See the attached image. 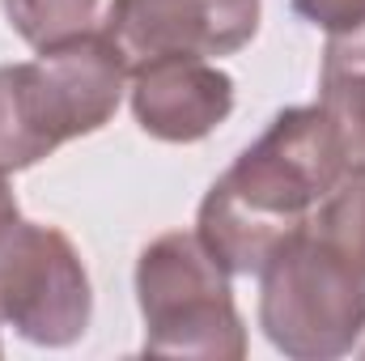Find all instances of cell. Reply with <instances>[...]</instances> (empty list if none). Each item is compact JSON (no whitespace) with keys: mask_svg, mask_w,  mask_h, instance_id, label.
Here are the masks:
<instances>
[{"mask_svg":"<svg viewBox=\"0 0 365 361\" xmlns=\"http://www.w3.org/2000/svg\"><path fill=\"white\" fill-rule=\"evenodd\" d=\"M319 111L327 115L344 162L365 166V21L353 30L327 34Z\"/></svg>","mask_w":365,"mask_h":361,"instance_id":"ba28073f","label":"cell"},{"mask_svg":"<svg viewBox=\"0 0 365 361\" xmlns=\"http://www.w3.org/2000/svg\"><path fill=\"white\" fill-rule=\"evenodd\" d=\"M259 30V0H110L102 34L128 73L153 60H212L242 51Z\"/></svg>","mask_w":365,"mask_h":361,"instance_id":"8992f818","label":"cell"},{"mask_svg":"<svg viewBox=\"0 0 365 361\" xmlns=\"http://www.w3.org/2000/svg\"><path fill=\"white\" fill-rule=\"evenodd\" d=\"M353 171L319 106L280 111L268 132L208 187L200 243L230 276H259L272 247Z\"/></svg>","mask_w":365,"mask_h":361,"instance_id":"7a4b0ae2","label":"cell"},{"mask_svg":"<svg viewBox=\"0 0 365 361\" xmlns=\"http://www.w3.org/2000/svg\"><path fill=\"white\" fill-rule=\"evenodd\" d=\"M123 77L128 64L102 30L38 47L26 64H0V175L30 171L64 141L106 128Z\"/></svg>","mask_w":365,"mask_h":361,"instance_id":"3957f363","label":"cell"},{"mask_svg":"<svg viewBox=\"0 0 365 361\" xmlns=\"http://www.w3.org/2000/svg\"><path fill=\"white\" fill-rule=\"evenodd\" d=\"M90 315V276L68 234L0 204V323L30 345L64 349L86 336Z\"/></svg>","mask_w":365,"mask_h":361,"instance_id":"5b68a950","label":"cell"},{"mask_svg":"<svg viewBox=\"0 0 365 361\" xmlns=\"http://www.w3.org/2000/svg\"><path fill=\"white\" fill-rule=\"evenodd\" d=\"M297 17H306L310 26L327 30V34H340V30H353L365 21V0H289Z\"/></svg>","mask_w":365,"mask_h":361,"instance_id":"30bf717a","label":"cell"},{"mask_svg":"<svg viewBox=\"0 0 365 361\" xmlns=\"http://www.w3.org/2000/svg\"><path fill=\"white\" fill-rule=\"evenodd\" d=\"M234 111V81L208 60H153L132 73V115L166 145H191L217 132Z\"/></svg>","mask_w":365,"mask_h":361,"instance_id":"52a82bcc","label":"cell"},{"mask_svg":"<svg viewBox=\"0 0 365 361\" xmlns=\"http://www.w3.org/2000/svg\"><path fill=\"white\" fill-rule=\"evenodd\" d=\"M259 327L284 357L336 361L365 332V166L280 238L259 268Z\"/></svg>","mask_w":365,"mask_h":361,"instance_id":"6da1fadb","label":"cell"},{"mask_svg":"<svg viewBox=\"0 0 365 361\" xmlns=\"http://www.w3.org/2000/svg\"><path fill=\"white\" fill-rule=\"evenodd\" d=\"M136 302L145 315V353L153 357H247V327L238 319L230 272L200 234H162L140 251Z\"/></svg>","mask_w":365,"mask_h":361,"instance_id":"277c9868","label":"cell"},{"mask_svg":"<svg viewBox=\"0 0 365 361\" xmlns=\"http://www.w3.org/2000/svg\"><path fill=\"white\" fill-rule=\"evenodd\" d=\"M9 26L30 47H51L73 34H86L98 0H0Z\"/></svg>","mask_w":365,"mask_h":361,"instance_id":"9c48e42d","label":"cell"}]
</instances>
